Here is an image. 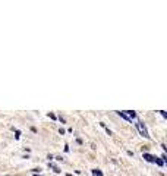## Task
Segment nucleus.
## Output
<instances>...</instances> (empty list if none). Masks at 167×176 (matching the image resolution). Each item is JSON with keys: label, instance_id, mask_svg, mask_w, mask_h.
Here are the masks:
<instances>
[{"label": "nucleus", "instance_id": "5", "mask_svg": "<svg viewBox=\"0 0 167 176\" xmlns=\"http://www.w3.org/2000/svg\"><path fill=\"white\" fill-rule=\"evenodd\" d=\"M117 115H119V116H120V118H123V119H125V121H128V122H131V121H129V119H128V118H126V116H125V115H123V112H117Z\"/></svg>", "mask_w": 167, "mask_h": 176}, {"label": "nucleus", "instance_id": "10", "mask_svg": "<svg viewBox=\"0 0 167 176\" xmlns=\"http://www.w3.org/2000/svg\"><path fill=\"white\" fill-rule=\"evenodd\" d=\"M59 132H60V135H63V134H65V129H63V128H60V129H59Z\"/></svg>", "mask_w": 167, "mask_h": 176}, {"label": "nucleus", "instance_id": "2", "mask_svg": "<svg viewBox=\"0 0 167 176\" xmlns=\"http://www.w3.org/2000/svg\"><path fill=\"white\" fill-rule=\"evenodd\" d=\"M123 115H125V116H126L131 122H132V119H135V118H136V113H135L134 110H125V112H123Z\"/></svg>", "mask_w": 167, "mask_h": 176}, {"label": "nucleus", "instance_id": "11", "mask_svg": "<svg viewBox=\"0 0 167 176\" xmlns=\"http://www.w3.org/2000/svg\"><path fill=\"white\" fill-rule=\"evenodd\" d=\"M6 176H10V175H6Z\"/></svg>", "mask_w": 167, "mask_h": 176}, {"label": "nucleus", "instance_id": "3", "mask_svg": "<svg viewBox=\"0 0 167 176\" xmlns=\"http://www.w3.org/2000/svg\"><path fill=\"white\" fill-rule=\"evenodd\" d=\"M142 157L145 158L148 163H155V157L154 156H151V154H148V153H144V156Z\"/></svg>", "mask_w": 167, "mask_h": 176}, {"label": "nucleus", "instance_id": "9", "mask_svg": "<svg viewBox=\"0 0 167 176\" xmlns=\"http://www.w3.org/2000/svg\"><path fill=\"white\" fill-rule=\"evenodd\" d=\"M161 160H163V161H164V163H166V161H167V157H166V154H163V156H161Z\"/></svg>", "mask_w": 167, "mask_h": 176}, {"label": "nucleus", "instance_id": "1", "mask_svg": "<svg viewBox=\"0 0 167 176\" xmlns=\"http://www.w3.org/2000/svg\"><path fill=\"white\" fill-rule=\"evenodd\" d=\"M136 129H138V132L141 134V137H144V138H150V135H148V131H147V128H145V125L141 122V121H138L136 122Z\"/></svg>", "mask_w": 167, "mask_h": 176}, {"label": "nucleus", "instance_id": "8", "mask_svg": "<svg viewBox=\"0 0 167 176\" xmlns=\"http://www.w3.org/2000/svg\"><path fill=\"white\" fill-rule=\"evenodd\" d=\"M53 169H54V172H56V173H60V169H59V167H56V166H53Z\"/></svg>", "mask_w": 167, "mask_h": 176}, {"label": "nucleus", "instance_id": "6", "mask_svg": "<svg viewBox=\"0 0 167 176\" xmlns=\"http://www.w3.org/2000/svg\"><path fill=\"white\" fill-rule=\"evenodd\" d=\"M155 163H157L158 166H164V161H163L161 158H155Z\"/></svg>", "mask_w": 167, "mask_h": 176}, {"label": "nucleus", "instance_id": "7", "mask_svg": "<svg viewBox=\"0 0 167 176\" xmlns=\"http://www.w3.org/2000/svg\"><path fill=\"white\" fill-rule=\"evenodd\" d=\"M160 113H161V116H163V118H167V113L164 112V110H160Z\"/></svg>", "mask_w": 167, "mask_h": 176}, {"label": "nucleus", "instance_id": "4", "mask_svg": "<svg viewBox=\"0 0 167 176\" xmlns=\"http://www.w3.org/2000/svg\"><path fill=\"white\" fill-rule=\"evenodd\" d=\"M92 175H94V176H104L100 170H98V169H94V170H92Z\"/></svg>", "mask_w": 167, "mask_h": 176}]
</instances>
